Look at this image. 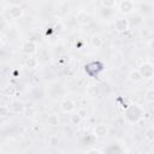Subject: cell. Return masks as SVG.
Instances as JSON below:
<instances>
[{
  "label": "cell",
  "instance_id": "1",
  "mask_svg": "<svg viewBox=\"0 0 154 154\" xmlns=\"http://www.w3.org/2000/svg\"><path fill=\"white\" fill-rule=\"evenodd\" d=\"M153 72H154V69L149 64L142 65V68H141V70H140L141 76H142V77H147V78H149V77L153 75Z\"/></svg>",
  "mask_w": 154,
  "mask_h": 154
},
{
  "label": "cell",
  "instance_id": "2",
  "mask_svg": "<svg viewBox=\"0 0 154 154\" xmlns=\"http://www.w3.org/2000/svg\"><path fill=\"white\" fill-rule=\"evenodd\" d=\"M74 108H75V104L71 100H65L63 104H62V110H63L64 112H70Z\"/></svg>",
  "mask_w": 154,
  "mask_h": 154
},
{
  "label": "cell",
  "instance_id": "3",
  "mask_svg": "<svg viewBox=\"0 0 154 154\" xmlns=\"http://www.w3.org/2000/svg\"><path fill=\"white\" fill-rule=\"evenodd\" d=\"M35 43H33L31 41H29V42H25L24 45H23V51L25 53H34L35 52Z\"/></svg>",
  "mask_w": 154,
  "mask_h": 154
},
{
  "label": "cell",
  "instance_id": "4",
  "mask_svg": "<svg viewBox=\"0 0 154 154\" xmlns=\"http://www.w3.org/2000/svg\"><path fill=\"white\" fill-rule=\"evenodd\" d=\"M116 28H117V30H119V31L127 30L128 22L125 19H118V21H117V23H116Z\"/></svg>",
  "mask_w": 154,
  "mask_h": 154
},
{
  "label": "cell",
  "instance_id": "5",
  "mask_svg": "<svg viewBox=\"0 0 154 154\" xmlns=\"http://www.w3.org/2000/svg\"><path fill=\"white\" fill-rule=\"evenodd\" d=\"M48 123H49V125L55 127V125H58V124H59V119H58V117H55L54 114H52V116L48 117Z\"/></svg>",
  "mask_w": 154,
  "mask_h": 154
},
{
  "label": "cell",
  "instance_id": "6",
  "mask_svg": "<svg viewBox=\"0 0 154 154\" xmlns=\"http://www.w3.org/2000/svg\"><path fill=\"white\" fill-rule=\"evenodd\" d=\"M106 128L104 127V125H99V127H97V129H95V133H97L99 136H104V135H106Z\"/></svg>",
  "mask_w": 154,
  "mask_h": 154
},
{
  "label": "cell",
  "instance_id": "7",
  "mask_svg": "<svg viewBox=\"0 0 154 154\" xmlns=\"http://www.w3.org/2000/svg\"><path fill=\"white\" fill-rule=\"evenodd\" d=\"M130 78L133 79V81H136V82H137V81H140L142 78V76H141V74L138 71H136V72L133 71V72H131V75H130Z\"/></svg>",
  "mask_w": 154,
  "mask_h": 154
},
{
  "label": "cell",
  "instance_id": "8",
  "mask_svg": "<svg viewBox=\"0 0 154 154\" xmlns=\"http://www.w3.org/2000/svg\"><path fill=\"white\" fill-rule=\"evenodd\" d=\"M146 137L149 141H154V129H148L147 133H146Z\"/></svg>",
  "mask_w": 154,
  "mask_h": 154
},
{
  "label": "cell",
  "instance_id": "9",
  "mask_svg": "<svg viewBox=\"0 0 154 154\" xmlns=\"http://www.w3.org/2000/svg\"><path fill=\"white\" fill-rule=\"evenodd\" d=\"M146 98H147L148 101H154V90L153 89L148 90L147 93H146Z\"/></svg>",
  "mask_w": 154,
  "mask_h": 154
},
{
  "label": "cell",
  "instance_id": "10",
  "mask_svg": "<svg viewBox=\"0 0 154 154\" xmlns=\"http://www.w3.org/2000/svg\"><path fill=\"white\" fill-rule=\"evenodd\" d=\"M97 42H98V47L102 43V41L100 40V38H94V39H93V45H94V46H97Z\"/></svg>",
  "mask_w": 154,
  "mask_h": 154
}]
</instances>
